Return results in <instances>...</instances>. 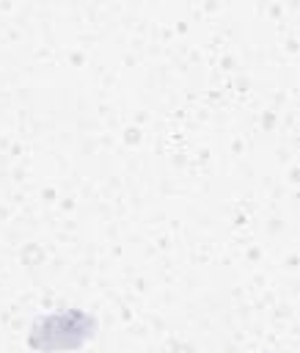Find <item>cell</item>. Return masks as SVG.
Instances as JSON below:
<instances>
[{
	"mask_svg": "<svg viewBox=\"0 0 300 353\" xmlns=\"http://www.w3.org/2000/svg\"><path fill=\"white\" fill-rule=\"evenodd\" d=\"M96 334V317L85 309H58L39 314L28 331V345L36 353L77 350Z\"/></svg>",
	"mask_w": 300,
	"mask_h": 353,
	"instance_id": "1",
	"label": "cell"
}]
</instances>
